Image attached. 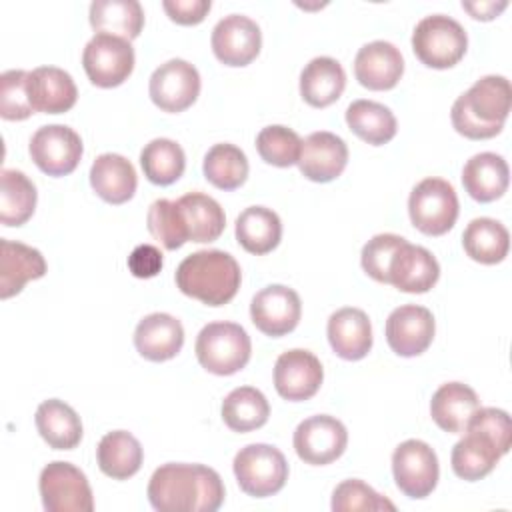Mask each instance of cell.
Segmentation results:
<instances>
[{
    "label": "cell",
    "instance_id": "6da1fadb",
    "mask_svg": "<svg viewBox=\"0 0 512 512\" xmlns=\"http://www.w3.org/2000/svg\"><path fill=\"white\" fill-rule=\"evenodd\" d=\"M148 500L158 512H214L224 502V484L204 464L168 462L150 476Z\"/></svg>",
    "mask_w": 512,
    "mask_h": 512
},
{
    "label": "cell",
    "instance_id": "7a4b0ae2",
    "mask_svg": "<svg viewBox=\"0 0 512 512\" xmlns=\"http://www.w3.org/2000/svg\"><path fill=\"white\" fill-rule=\"evenodd\" d=\"M176 286L182 294L206 306L228 304L240 288V266L224 250H198L176 268Z\"/></svg>",
    "mask_w": 512,
    "mask_h": 512
},
{
    "label": "cell",
    "instance_id": "3957f363",
    "mask_svg": "<svg viewBox=\"0 0 512 512\" xmlns=\"http://www.w3.org/2000/svg\"><path fill=\"white\" fill-rule=\"evenodd\" d=\"M200 366L216 376H230L242 370L252 352L248 332L236 322H210L196 338Z\"/></svg>",
    "mask_w": 512,
    "mask_h": 512
},
{
    "label": "cell",
    "instance_id": "277c9868",
    "mask_svg": "<svg viewBox=\"0 0 512 512\" xmlns=\"http://www.w3.org/2000/svg\"><path fill=\"white\" fill-rule=\"evenodd\" d=\"M466 48V30L458 20L444 14L424 16L412 32V50L428 68H452L464 58Z\"/></svg>",
    "mask_w": 512,
    "mask_h": 512
},
{
    "label": "cell",
    "instance_id": "5b68a950",
    "mask_svg": "<svg viewBox=\"0 0 512 512\" xmlns=\"http://www.w3.org/2000/svg\"><path fill=\"white\" fill-rule=\"evenodd\" d=\"M232 468L240 490L254 498L280 492L288 480V462L284 454L270 444L256 442L240 448Z\"/></svg>",
    "mask_w": 512,
    "mask_h": 512
},
{
    "label": "cell",
    "instance_id": "8992f818",
    "mask_svg": "<svg viewBox=\"0 0 512 512\" xmlns=\"http://www.w3.org/2000/svg\"><path fill=\"white\" fill-rule=\"evenodd\" d=\"M458 210L456 190L442 178H424L408 198V214L414 228L428 236L446 234L456 224Z\"/></svg>",
    "mask_w": 512,
    "mask_h": 512
},
{
    "label": "cell",
    "instance_id": "52a82bcc",
    "mask_svg": "<svg viewBox=\"0 0 512 512\" xmlns=\"http://www.w3.org/2000/svg\"><path fill=\"white\" fill-rule=\"evenodd\" d=\"M42 506L48 512H92L94 498L86 474L70 462L46 464L38 480Z\"/></svg>",
    "mask_w": 512,
    "mask_h": 512
},
{
    "label": "cell",
    "instance_id": "ba28073f",
    "mask_svg": "<svg viewBox=\"0 0 512 512\" xmlns=\"http://www.w3.org/2000/svg\"><path fill=\"white\" fill-rule=\"evenodd\" d=\"M82 66L94 86H120L134 70V48L124 38L94 34L84 46Z\"/></svg>",
    "mask_w": 512,
    "mask_h": 512
},
{
    "label": "cell",
    "instance_id": "9c48e42d",
    "mask_svg": "<svg viewBox=\"0 0 512 512\" xmlns=\"http://www.w3.org/2000/svg\"><path fill=\"white\" fill-rule=\"evenodd\" d=\"M392 474L402 494L408 498H426L438 484V456L422 440H404L392 454Z\"/></svg>",
    "mask_w": 512,
    "mask_h": 512
},
{
    "label": "cell",
    "instance_id": "30bf717a",
    "mask_svg": "<svg viewBox=\"0 0 512 512\" xmlns=\"http://www.w3.org/2000/svg\"><path fill=\"white\" fill-rule=\"evenodd\" d=\"M82 140L76 130L64 124L38 128L30 138V158L48 176H66L76 170L82 158Z\"/></svg>",
    "mask_w": 512,
    "mask_h": 512
},
{
    "label": "cell",
    "instance_id": "8fae6325",
    "mask_svg": "<svg viewBox=\"0 0 512 512\" xmlns=\"http://www.w3.org/2000/svg\"><path fill=\"white\" fill-rule=\"evenodd\" d=\"M348 444L346 426L328 414L302 420L294 430V450L300 460L312 466H324L338 460Z\"/></svg>",
    "mask_w": 512,
    "mask_h": 512
},
{
    "label": "cell",
    "instance_id": "7c38bea8",
    "mask_svg": "<svg viewBox=\"0 0 512 512\" xmlns=\"http://www.w3.org/2000/svg\"><path fill=\"white\" fill-rule=\"evenodd\" d=\"M148 92L160 110L184 112L200 94V74L190 62L172 58L152 72Z\"/></svg>",
    "mask_w": 512,
    "mask_h": 512
},
{
    "label": "cell",
    "instance_id": "4fadbf2b",
    "mask_svg": "<svg viewBox=\"0 0 512 512\" xmlns=\"http://www.w3.org/2000/svg\"><path fill=\"white\" fill-rule=\"evenodd\" d=\"M302 314V302L296 290L284 284L262 288L250 302V318L254 326L272 338L292 332Z\"/></svg>",
    "mask_w": 512,
    "mask_h": 512
},
{
    "label": "cell",
    "instance_id": "5bb4252c",
    "mask_svg": "<svg viewBox=\"0 0 512 512\" xmlns=\"http://www.w3.org/2000/svg\"><path fill=\"white\" fill-rule=\"evenodd\" d=\"M436 322L428 308L404 304L390 312L386 320V342L398 356L412 358L428 350L434 340Z\"/></svg>",
    "mask_w": 512,
    "mask_h": 512
},
{
    "label": "cell",
    "instance_id": "9a60e30c",
    "mask_svg": "<svg viewBox=\"0 0 512 512\" xmlns=\"http://www.w3.org/2000/svg\"><path fill=\"white\" fill-rule=\"evenodd\" d=\"M210 44L224 66H246L260 52L262 32L252 18L228 14L216 22Z\"/></svg>",
    "mask_w": 512,
    "mask_h": 512
},
{
    "label": "cell",
    "instance_id": "2e32d148",
    "mask_svg": "<svg viewBox=\"0 0 512 512\" xmlns=\"http://www.w3.org/2000/svg\"><path fill=\"white\" fill-rule=\"evenodd\" d=\"M324 380L320 360L302 348L282 352L274 364V388L288 402L312 398Z\"/></svg>",
    "mask_w": 512,
    "mask_h": 512
},
{
    "label": "cell",
    "instance_id": "e0dca14e",
    "mask_svg": "<svg viewBox=\"0 0 512 512\" xmlns=\"http://www.w3.org/2000/svg\"><path fill=\"white\" fill-rule=\"evenodd\" d=\"M438 278L440 266L432 252L408 240L394 252L388 266V284L408 294L428 292Z\"/></svg>",
    "mask_w": 512,
    "mask_h": 512
},
{
    "label": "cell",
    "instance_id": "ac0fdd59",
    "mask_svg": "<svg viewBox=\"0 0 512 512\" xmlns=\"http://www.w3.org/2000/svg\"><path fill=\"white\" fill-rule=\"evenodd\" d=\"M348 164L346 142L326 130L312 132L302 140L298 168L312 182H330L338 178Z\"/></svg>",
    "mask_w": 512,
    "mask_h": 512
},
{
    "label": "cell",
    "instance_id": "d6986e66",
    "mask_svg": "<svg viewBox=\"0 0 512 512\" xmlns=\"http://www.w3.org/2000/svg\"><path fill=\"white\" fill-rule=\"evenodd\" d=\"M354 74L368 90H390L404 74V58L392 42L374 40L358 50L354 58Z\"/></svg>",
    "mask_w": 512,
    "mask_h": 512
},
{
    "label": "cell",
    "instance_id": "ffe728a7",
    "mask_svg": "<svg viewBox=\"0 0 512 512\" xmlns=\"http://www.w3.org/2000/svg\"><path fill=\"white\" fill-rule=\"evenodd\" d=\"M26 90L34 112L44 114L68 112L78 98L72 76L56 66H40L28 72Z\"/></svg>",
    "mask_w": 512,
    "mask_h": 512
},
{
    "label": "cell",
    "instance_id": "44dd1931",
    "mask_svg": "<svg viewBox=\"0 0 512 512\" xmlns=\"http://www.w3.org/2000/svg\"><path fill=\"white\" fill-rule=\"evenodd\" d=\"M184 344V328L178 318L166 312L144 316L134 330V346L138 354L150 362L174 358Z\"/></svg>",
    "mask_w": 512,
    "mask_h": 512
},
{
    "label": "cell",
    "instance_id": "7402d4cb",
    "mask_svg": "<svg viewBox=\"0 0 512 512\" xmlns=\"http://www.w3.org/2000/svg\"><path fill=\"white\" fill-rule=\"evenodd\" d=\"M46 274V260L40 250L12 240L0 242V298L8 300L22 292L26 282Z\"/></svg>",
    "mask_w": 512,
    "mask_h": 512
},
{
    "label": "cell",
    "instance_id": "603a6c76",
    "mask_svg": "<svg viewBox=\"0 0 512 512\" xmlns=\"http://www.w3.org/2000/svg\"><path fill=\"white\" fill-rule=\"evenodd\" d=\"M328 342L336 356L362 360L372 348V324L360 308H340L328 318Z\"/></svg>",
    "mask_w": 512,
    "mask_h": 512
},
{
    "label": "cell",
    "instance_id": "cb8c5ba5",
    "mask_svg": "<svg viewBox=\"0 0 512 512\" xmlns=\"http://www.w3.org/2000/svg\"><path fill=\"white\" fill-rule=\"evenodd\" d=\"M90 184L94 192L108 204H124L136 192V170L122 154H100L90 168Z\"/></svg>",
    "mask_w": 512,
    "mask_h": 512
},
{
    "label": "cell",
    "instance_id": "d4e9b609",
    "mask_svg": "<svg viewBox=\"0 0 512 512\" xmlns=\"http://www.w3.org/2000/svg\"><path fill=\"white\" fill-rule=\"evenodd\" d=\"M510 182L506 160L494 152L474 154L462 168L464 190L476 202H492L500 198Z\"/></svg>",
    "mask_w": 512,
    "mask_h": 512
},
{
    "label": "cell",
    "instance_id": "484cf974",
    "mask_svg": "<svg viewBox=\"0 0 512 512\" xmlns=\"http://www.w3.org/2000/svg\"><path fill=\"white\" fill-rule=\"evenodd\" d=\"M480 408L478 394L462 382H446L442 384L430 400V416L450 434L464 432L470 416Z\"/></svg>",
    "mask_w": 512,
    "mask_h": 512
},
{
    "label": "cell",
    "instance_id": "4316f807",
    "mask_svg": "<svg viewBox=\"0 0 512 512\" xmlns=\"http://www.w3.org/2000/svg\"><path fill=\"white\" fill-rule=\"evenodd\" d=\"M346 86V72L336 58L316 56L300 74V96L314 108L334 104Z\"/></svg>",
    "mask_w": 512,
    "mask_h": 512
},
{
    "label": "cell",
    "instance_id": "83f0119b",
    "mask_svg": "<svg viewBox=\"0 0 512 512\" xmlns=\"http://www.w3.org/2000/svg\"><path fill=\"white\" fill-rule=\"evenodd\" d=\"M468 110L484 124L504 126L512 104V86L504 76H484L460 94Z\"/></svg>",
    "mask_w": 512,
    "mask_h": 512
},
{
    "label": "cell",
    "instance_id": "f1b7e54d",
    "mask_svg": "<svg viewBox=\"0 0 512 512\" xmlns=\"http://www.w3.org/2000/svg\"><path fill=\"white\" fill-rule=\"evenodd\" d=\"M36 428L54 450H72L82 440V422L72 406L58 398L44 400L36 408Z\"/></svg>",
    "mask_w": 512,
    "mask_h": 512
},
{
    "label": "cell",
    "instance_id": "f546056e",
    "mask_svg": "<svg viewBox=\"0 0 512 512\" xmlns=\"http://www.w3.org/2000/svg\"><path fill=\"white\" fill-rule=\"evenodd\" d=\"M464 432H466L464 438H460L452 448L450 464L458 478L476 482L488 476L504 454L488 436L476 430H464Z\"/></svg>",
    "mask_w": 512,
    "mask_h": 512
},
{
    "label": "cell",
    "instance_id": "4dcf8cb0",
    "mask_svg": "<svg viewBox=\"0 0 512 512\" xmlns=\"http://www.w3.org/2000/svg\"><path fill=\"white\" fill-rule=\"evenodd\" d=\"M144 460L142 446L136 436L126 430H112L102 436L96 448L98 468L112 480H128Z\"/></svg>",
    "mask_w": 512,
    "mask_h": 512
},
{
    "label": "cell",
    "instance_id": "1f68e13d",
    "mask_svg": "<svg viewBox=\"0 0 512 512\" xmlns=\"http://www.w3.org/2000/svg\"><path fill=\"white\" fill-rule=\"evenodd\" d=\"M90 24L96 34H112L130 42L142 32L144 10L138 0H94Z\"/></svg>",
    "mask_w": 512,
    "mask_h": 512
},
{
    "label": "cell",
    "instance_id": "d6a6232c",
    "mask_svg": "<svg viewBox=\"0 0 512 512\" xmlns=\"http://www.w3.org/2000/svg\"><path fill=\"white\" fill-rule=\"evenodd\" d=\"M282 238V222L278 214L266 206H250L236 218L238 244L256 256L272 252Z\"/></svg>",
    "mask_w": 512,
    "mask_h": 512
},
{
    "label": "cell",
    "instance_id": "836d02e7",
    "mask_svg": "<svg viewBox=\"0 0 512 512\" xmlns=\"http://www.w3.org/2000/svg\"><path fill=\"white\" fill-rule=\"evenodd\" d=\"M348 128L364 142L382 146L396 136L398 124L392 110L374 100H354L346 108Z\"/></svg>",
    "mask_w": 512,
    "mask_h": 512
},
{
    "label": "cell",
    "instance_id": "e575fe53",
    "mask_svg": "<svg viewBox=\"0 0 512 512\" xmlns=\"http://www.w3.org/2000/svg\"><path fill=\"white\" fill-rule=\"evenodd\" d=\"M178 206L188 226V236L192 242H214L220 238L226 226V216L222 206L208 194L188 192L178 198Z\"/></svg>",
    "mask_w": 512,
    "mask_h": 512
},
{
    "label": "cell",
    "instance_id": "d590c367",
    "mask_svg": "<svg viewBox=\"0 0 512 512\" xmlns=\"http://www.w3.org/2000/svg\"><path fill=\"white\" fill-rule=\"evenodd\" d=\"M36 186L32 180L12 168H4L0 174V222L4 226L26 224L36 208Z\"/></svg>",
    "mask_w": 512,
    "mask_h": 512
},
{
    "label": "cell",
    "instance_id": "8d00e7d4",
    "mask_svg": "<svg viewBox=\"0 0 512 512\" xmlns=\"http://www.w3.org/2000/svg\"><path fill=\"white\" fill-rule=\"evenodd\" d=\"M464 252L480 264H498L510 248V234L494 218H474L462 234Z\"/></svg>",
    "mask_w": 512,
    "mask_h": 512
},
{
    "label": "cell",
    "instance_id": "74e56055",
    "mask_svg": "<svg viewBox=\"0 0 512 512\" xmlns=\"http://www.w3.org/2000/svg\"><path fill=\"white\" fill-rule=\"evenodd\" d=\"M270 404L252 386L234 388L222 402V420L234 432H252L268 422Z\"/></svg>",
    "mask_w": 512,
    "mask_h": 512
},
{
    "label": "cell",
    "instance_id": "f35d334b",
    "mask_svg": "<svg viewBox=\"0 0 512 512\" xmlns=\"http://www.w3.org/2000/svg\"><path fill=\"white\" fill-rule=\"evenodd\" d=\"M144 176L158 186L174 184L186 168V156L178 142L170 138H154L140 152Z\"/></svg>",
    "mask_w": 512,
    "mask_h": 512
},
{
    "label": "cell",
    "instance_id": "ab89813d",
    "mask_svg": "<svg viewBox=\"0 0 512 512\" xmlns=\"http://www.w3.org/2000/svg\"><path fill=\"white\" fill-rule=\"evenodd\" d=\"M202 172L212 186L220 190H236L248 178V158L238 146L220 142L206 152Z\"/></svg>",
    "mask_w": 512,
    "mask_h": 512
},
{
    "label": "cell",
    "instance_id": "60d3db41",
    "mask_svg": "<svg viewBox=\"0 0 512 512\" xmlns=\"http://www.w3.org/2000/svg\"><path fill=\"white\" fill-rule=\"evenodd\" d=\"M146 224L152 238L158 240L166 250H178L190 240L188 226L178 206V200H154L148 208Z\"/></svg>",
    "mask_w": 512,
    "mask_h": 512
},
{
    "label": "cell",
    "instance_id": "b9f144b4",
    "mask_svg": "<svg viewBox=\"0 0 512 512\" xmlns=\"http://www.w3.org/2000/svg\"><path fill=\"white\" fill-rule=\"evenodd\" d=\"M302 148V138L288 126L272 124L258 132L256 136V150L266 164L288 168L298 164Z\"/></svg>",
    "mask_w": 512,
    "mask_h": 512
},
{
    "label": "cell",
    "instance_id": "7bdbcfd3",
    "mask_svg": "<svg viewBox=\"0 0 512 512\" xmlns=\"http://www.w3.org/2000/svg\"><path fill=\"white\" fill-rule=\"evenodd\" d=\"M396 506L380 496L374 488L358 478L340 482L332 492V510L334 512H358V510H394Z\"/></svg>",
    "mask_w": 512,
    "mask_h": 512
},
{
    "label": "cell",
    "instance_id": "ee69618b",
    "mask_svg": "<svg viewBox=\"0 0 512 512\" xmlns=\"http://www.w3.org/2000/svg\"><path fill=\"white\" fill-rule=\"evenodd\" d=\"M26 82V70H6L0 76V116L4 120H26L34 114Z\"/></svg>",
    "mask_w": 512,
    "mask_h": 512
},
{
    "label": "cell",
    "instance_id": "f6af8a7d",
    "mask_svg": "<svg viewBox=\"0 0 512 512\" xmlns=\"http://www.w3.org/2000/svg\"><path fill=\"white\" fill-rule=\"evenodd\" d=\"M406 242V238L398 236V234H376L372 236L364 248H362V254H360V262H362V268L364 272L374 278L376 282H382V284H388V266H390V260L394 256V252Z\"/></svg>",
    "mask_w": 512,
    "mask_h": 512
},
{
    "label": "cell",
    "instance_id": "bcb514c9",
    "mask_svg": "<svg viewBox=\"0 0 512 512\" xmlns=\"http://www.w3.org/2000/svg\"><path fill=\"white\" fill-rule=\"evenodd\" d=\"M464 430H476L488 436L502 454H508L512 444V424L506 410L500 408H478Z\"/></svg>",
    "mask_w": 512,
    "mask_h": 512
},
{
    "label": "cell",
    "instance_id": "7dc6e473",
    "mask_svg": "<svg viewBox=\"0 0 512 512\" xmlns=\"http://www.w3.org/2000/svg\"><path fill=\"white\" fill-rule=\"evenodd\" d=\"M450 118H452L454 130H456L458 134H462L464 138H470V140H486V138H492V136L500 134V130H502V126H490V124L480 122V120L468 110V106L464 104L462 96H458L456 102L452 104Z\"/></svg>",
    "mask_w": 512,
    "mask_h": 512
},
{
    "label": "cell",
    "instance_id": "c3c4849f",
    "mask_svg": "<svg viewBox=\"0 0 512 512\" xmlns=\"http://www.w3.org/2000/svg\"><path fill=\"white\" fill-rule=\"evenodd\" d=\"M210 0H164L162 8L168 18L182 26L200 24L210 12Z\"/></svg>",
    "mask_w": 512,
    "mask_h": 512
},
{
    "label": "cell",
    "instance_id": "681fc988",
    "mask_svg": "<svg viewBox=\"0 0 512 512\" xmlns=\"http://www.w3.org/2000/svg\"><path fill=\"white\" fill-rule=\"evenodd\" d=\"M128 268L136 278H152L162 270V252L152 244H140L128 256Z\"/></svg>",
    "mask_w": 512,
    "mask_h": 512
},
{
    "label": "cell",
    "instance_id": "f907efd6",
    "mask_svg": "<svg viewBox=\"0 0 512 512\" xmlns=\"http://www.w3.org/2000/svg\"><path fill=\"white\" fill-rule=\"evenodd\" d=\"M508 6L506 0L494 2V0H480V2H462V8L474 18V20H492L496 18L504 8Z\"/></svg>",
    "mask_w": 512,
    "mask_h": 512
}]
</instances>
